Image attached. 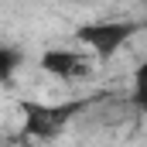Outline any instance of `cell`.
Wrapping results in <instances>:
<instances>
[{"label":"cell","instance_id":"6da1fadb","mask_svg":"<svg viewBox=\"0 0 147 147\" xmlns=\"http://www.w3.org/2000/svg\"><path fill=\"white\" fill-rule=\"evenodd\" d=\"M96 99H103L99 92L96 96H86V99H65V103H55V106H45V103H24V137H38V140H51L55 134H62V127L75 120L79 113H86Z\"/></svg>","mask_w":147,"mask_h":147},{"label":"cell","instance_id":"7a4b0ae2","mask_svg":"<svg viewBox=\"0 0 147 147\" xmlns=\"http://www.w3.org/2000/svg\"><path fill=\"white\" fill-rule=\"evenodd\" d=\"M140 31H144L140 21H96V24H82L75 31V38L86 48H92L96 58H113L130 38H137Z\"/></svg>","mask_w":147,"mask_h":147},{"label":"cell","instance_id":"3957f363","mask_svg":"<svg viewBox=\"0 0 147 147\" xmlns=\"http://www.w3.org/2000/svg\"><path fill=\"white\" fill-rule=\"evenodd\" d=\"M38 69L45 75H55V79H79L89 72V62L72 48H48L38 58Z\"/></svg>","mask_w":147,"mask_h":147},{"label":"cell","instance_id":"277c9868","mask_svg":"<svg viewBox=\"0 0 147 147\" xmlns=\"http://www.w3.org/2000/svg\"><path fill=\"white\" fill-rule=\"evenodd\" d=\"M17 65H21V51L7 45V48L0 51V79H3V82H10L14 72H17Z\"/></svg>","mask_w":147,"mask_h":147},{"label":"cell","instance_id":"5b68a950","mask_svg":"<svg viewBox=\"0 0 147 147\" xmlns=\"http://www.w3.org/2000/svg\"><path fill=\"white\" fill-rule=\"evenodd\" d=\"M130 103H134L140 113H147V82H137V86H134V92H130Z\"/></svg>","mask_w":147,"mask_h":147},{"label":"cell","instance_id":"8992f818","mask_svg":"<svg viewBox=\"0 0 147 147\" xmlns=\"http://www.w3.org/2000/svg\"><path fill=\"white\" fill-rule=\"evenodd\" d=\"M134 75H137V82H147V58L137 65V72H134Z\"/></svg>","mask_w":147,"mask_h":147},{"label":"cell","instance_id":"52a82bcc","mask_svg":"<svg viewBox=\"0 0 147 147\" xmlns=\"http://www.w3.org/2000/svg\"><path fill=\"white\" fill-rule=\"evenodd\" d=\"M82 3H86V0H82Z\"/></svg>","mask_w":147,"mask_h":147}]
</instances>
